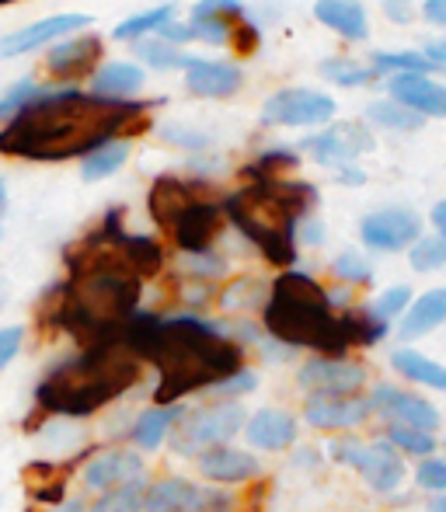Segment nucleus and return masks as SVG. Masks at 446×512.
Masks as SVG:
<instances>
[{
  "mask_svg": "<svg viewBox=\"0 0 446 512\" xmlns=\"http://www.w3.org/2000/svg\"><path fill=\"white\" fill-rule=\"evenodd\" d=\"M140 359L122 338L84 345L70 359L56 363L35 387V408L56 418H91L115 398L133 391L140 380Z\"/></svg>",
  "mask_w": 446,
  "mask_h": 512,
  "instance_id": "4",
  "label": "nucleus"
},
{
  "mask_svg": "<svg viewBox=\"0 0 446 512\" xmlns=\"http://www.w3.org/2000/svg\"><path fill=\"white\" fill-rule=\"evenodd\" d=\"M440 324H446V286H436V290L422 293L419 300H412L408 314L401 317L398 335L405 338V342H415V338L436 331Z\"/></svg>",
  "mask_w": 446,
  "mask_h": 512,
  "instance_id": "24",
  "label": "nucleus"
},
{
  "mask_svg": "<svg viewBox=\"0 0 446 512\" xmlns=\"http://www.w3.org/2000/svg\"><path fill=\"white\" fill-rule=\"evenodd\" d=\"M182 415H185V408L182 405H168V408H150V411H143L140 418H136V425L129 429V439H133L140 450H157V446L168 439V432L175 429L178 422H182Z\"/></svg>",
  "mask_w": 446,
  "mask_h": 512,
  "instance_id": "28",
  "label": "nucleus"
},
{
  "mask_svg": "<svg viewBox=\"0 0 446 512\" xmlns=\"http://www.w3.org/2000/svg\"><path fill=\"white\" fill-rule=\"evenodd\" d=\"M370 401L373 411H380L394 425H408V429H419V432L440 429V411H436V405H429L426 398H419V394H408L391 384H377Z\"/></svg>",
  "mask_w": 446,
  "mask_h": 512,
  "instance_id": "12",
  "label": "nucleus"
},
{
  "mask_svg": "<svg viewBox=\"0 0 446 512\" xmlns=\"http://www.w3.org/2000/svg\"><path fill=\"white\" fill-rule=\"evenodd\" d=\"M223 220H227L223 199L213 196V199L196 203L192 209H185V213L168 227V234H171V241L185 251V255H206V251H210V244L220 237Z\"/></svg>",
  "mask_w": 446,
  "mask_h": 512,
  "instance_id": "10",
  "label": "nucleus"
},
{
  "mask_svg": "<svg viewBox=\"0 0 446 512\" xmlns=\"http://www.w3.org/2000/svg\"><path fill=\"white\" fill-rule=\"evenodd\" d=\"M53 512H91L88 502H67V506H56Z\"/></svg>",
  "mask_w": 446,
  "mask_h": 512,
  "instance_id": "54",
  "label": "nucleus"
},
{
  "mask_svg": "<svg viewBox=\"0 0 446 512\" xmlns=\"http://www.w3.org/2000/svg\"><path fill=\"white\" fill-rule=\"evenodd\" d=\"M234 499L223 488H203L182 478H164L147 488L143 512H230Z\"/></svg>",
  "mask_w": 446,
  "mask_h": 512,
  "instance_id": "8",
  "label": "nucleus"
},
{
  "mask_svg": "<svg viewBox=\"0 0 446 512\" xmlns=\"http://www.w3.org/2000/svg\"><path fill=\"white\" fill-rule=\"evenodd\" d=\"M122 342L140 363L154 366V401L161 408L182 405V398L196 391H213L220 380L244 370V345L223 335L220 324L196 314L161 317L136 310L122 331Z\"/></svg>",
  "mask_w": 446,
  "mask_h": 512,
  "instance_id": "2",
  "label": "nucleus"
},
{
  "mask_svg": "<svg viewBox=\"0 0 446 512\" xmlns=\"http://www.w3.org/2000/svg\"><path fill=\"white\" fill-rule=\"evenodd\" d=\"M143 457L140 453H129V450H112L95 457L88 467H84V485L95 488V492H112V488H122L129 481H140L143 478Z\"/></svg>",
  "mask_w": 446,
  "mask_h": 512,
  "instance_id": "21",
  "label": "nucleus"
},
{
  "mask_svg": "<svg viewBox=\"0 0 446 512\" xmlns=\"http://www.w3.org/2000/svg\"><path fill=\"white\" fill-rule=\"evenodd\" d=\"M391 366L405 380H412V384L433 387V391L446 394V366L436 363V359H429V356H422L419 349H398V352H391Z\"/></svg>",
  "mask_w": 446,
  "mask_h": 512,
  "instance_id": "29",
  "label": "nucleus"
},
{
  "mask_svg": "<svg viewBox=\"0 0 446 512\" xmlns=\"http://www.w3.org/2000/svg\"><path fill=\"white\" fill-rule=\"evenodd\" d=\"M366 119L384 129H398V133H412V129H422V122H426L419 112H412L401 102H370L366 105Z\"/></svg>",
  "mask_w": 446,
  "mask_h": 512,
  "instance_id": "31",
  "label": "nucleus"
},
{
  "mask_svg": "<svg viewBox=\"0 0 446 512\" xmlns=\"http://www.w3.org/2000/svg\"><path fill=\"white\" fill-rule=\"evenodd\" d=\"M314 14L325 28H332L342 39L363 42L370 35V25H366V11L359 0H318L314 4Z\"/></svg>",
  "mask_w": 446,
  "mask_h": 512,
  "instance_id": "26",
  "label": "nucleus"
},
{
  "mask_svg": "<svg viewBox=\"0 0 446 512\" xmlns=\"http://www.w3.org/2000/svg\"><path fill=\"white\" fill-rule=\"evenodd\" d=\"M143 499H147V485L143 481H129V485L105 492L91 506V512H143Z\"/></svg>",
  "mask_w": 446,
  "mask_h": 512,
  "instance_id": "33",
  "label": "nucleus"
},
{
  "mask_svg": "<svg viewBox=\"0 0 446 512\" xmlns=\"http://www.w3.org/2000/svg\"><path fill=\"white\" fill-rule=\"evenodd\" d=\"M98 53H102V42H98L95 35H88V39H74V42L56 46L53 53L46 56V67L53 70V77H60V81H74V77L88 74V70L95 67Z\"/></svg>",
  "mask_w": 446,
  "mask_h": 512,
  "instance_id": "25",
  "label": "nucleus"
},
{
  "mask_svg": "<svg viewBox=\"0 0 446 512\" xmlns=\"http://www.w3.org/2000/svg\"><path fill=\"white\" fill-rule=\"evenodd\" d=\"M408 262L415 272H436L446 265V237H419L408 251Z\"/></svg>",
  "mask_w": 446,
  "mask_h": 512,
  "instance_id": "37",
  "label": "nucleus"
},
{
  "mask_svg": "<svg viewBox=\"0 0 446 512\" xmlns=\"http://www.w3.org/2000/svg\"><path fill=\"white\" fill-rule=\"evenodd\" d=\"M332 272H335L338 279H342V283H352V286H366L373 279L370 262H366V258H359V255H352V251H345V255L335 258Z\"/></svg>",
  "mask_w": 446,
  "mask_h": 512,
  "instance_id": "41",
  "label": "nucleus"
},
{
  "mask_svg": "<svg viewBox=\"0 0 446 512\" xmlns=\"http://www.w3.org/2000/svg\"><path fill=\"white\" fill-rule=\"evenodd\" d=\"M426 56L436 63V67H446V39H433V42H426Z\"/></svg>",
  "mask_w": 446,
  "mask_h": 512,
  "instance_id": "52",
  "label": "nucleus"
},
{
  "mask_svg": "<svg viewBox=\"0 0 446 512\" xmlns=\"http://www.w3.org/2000/svg\"><path fill=\"white\" fill-rule=\"evenodd\" d=\"M297 432H300L297 418L283 408L255 411V415L248 418V425H244L248 443L255 446V450H269V453H279V450H286V446H293L297 443Z\"/></svg>",
  "mask_w": 446,
  "mask_h": 512,
  "instance_id": "22",
  "label": "nucleus"
},
{
  "mask_svg": "<svg viewBox=\"0 0 446 512\" xmlns=\"http://www.w3.org/2000/svg\"><path fill=\"white\" fill-rule=\"evenodd\" d=\"M426 509H429V512H446V495H433Z\"/></svg>",
  "mask_w": 446,
  "mask_h": 512,
  "instance_id": "55",
  "label": "nucleus"
},
{
  "mask_svg": "<svg viewBox=\"0 0 446 512\" xmlns=\"http://www.w3.org/2000/svg\"><path fill=\"white\" fill-rule=\"evenodd\" d=\"M0 307H4V290H0Z\"/></svg>",
  "mask_w": 446,
  "mask_h": 512,
  "instance_id": "57",
  "label": "nucleus"
},
{
  "mask_svg": "<svg viewBox=\"0 0 446 512\" xmlns=\"http://www.w3.org/2000/svg\"><path fill=\"white\" fill-rule=\"evenodd\" d=\"M408 307H412V290H408V286H391V290H384L377 300H373L370 314L377 317V321L391 324L394 317H405Z\"/></svg>",
  "mask_w": 446,
  "mask_h": 512,
  "instance_id": "39",
  "label": "nucleus"
},
{
  "mask_svg": "<svg viewBox=\"0 0 446 512\" xmlns=\"http://www.w3.org/2000/svg\"><path fill=\"white\" fill-rule=\"evenodd\" d=\"M164 136H168L171 143H178V147H189V150H199V147H206V143H210L206 136H192V133H185V129H168Z\"/></svg>",
  "mask_w": 446,
  "mask_h": 512,
  "instance_id": "50",
  "label": "nucleus"
},
{
  "mask_svg": "<svg viewBox=\"0 0 446 512\" xmlns=\"http://www.w3.org/2000/svg\"><path fill=\"white\" fill-rule=\"evenodd\" d=\"M161 39L164 42H171V46H178V42H189L192 39V25H178V21H164L161 28Z\"/></svg>",
  "mask_w": 446,
  "mask_h": 512,
  "instance_id": "47",
  "label": "nucleus"
},
{
  "mask_svg": "<svg viewBox=\"0 0 446 512\" xmlns=\"http://www.w3.org/2000/svg\"><path fill=\"white\" fill-rule=\"evenodd\" d=\"M126 161H129V143L126 140L105 143V147H98L95 154H88L81 161V178L84 182H102V178L115 175Z\"/></svg>",
  "mask_w": 446,
  "mask_h": 512,
  "instance_id": "30",
  "label": "nucleus"
},
{
  "mask_svg": "<svg viewBox=\"0 0 446 512\" xmlns=\"http://www.w3.org/2000/svg\"><path fill=\"white\" fill-rule=\"evenodd\" d=\"M321 74H325V81L338 84V88H363V84H370L373 70L363 67V63L356 60H345V56H335V60H325L321 63Z\"/></svg>",
  "mask_w": 446,
  "mask_h": 512,
  "instance_id": "34",
  "label": "nucleus"
},
{
  "mask_svg": "<svg viewBox=\"0 0 446 512\" xmlns=\"http://www.w3.org/2000/svg\"><path fill=\"white\" fill-rule=\"evenodd\" d=\"M185 84L203 98H230L241 88V70L220 60H192L185 63Z\"/></svg>",
  "mask_w": 446,
  "mask_h": 512,
  "instance_id": "23",
  "label": "nucleus"
},
{
  "mask_svg": "<svg viewBox=\"0 0 446 512\" xmlns=\"http://www.w3.org/2000/svg\"><path fill=\"white\" fill-rule=\"evenodd\" d=\"M244 7L241 0H199L192 7V39L213 42V46H223L234 39V32L244 25Z\"/></svg>",
  "mask_w": 446,
  "mask_h": 512,
  "instance_id": "18",
  "label": "nucleus"
},
{
  "mask_svg": "<svg viewBox=\"0 0 446 512\" xmlns=\"http://www.w3.org/2000/svg\"><path fill=\"white\" fill-rule=\"evenodd\" d=\"M196 467L203 478L217 481V485H244V481L258 478L262 474V464H258L251 453L234 450V446H213V450H203L196 457Z\"/></svg>",
  "mask_w": 446,
  "mask_h": 512,
  "instance_id": "19",
  "label": "nucleus"
},
{
  "mask_svg": "<svg viewBox=\"0 0 446 512\" xmlns=\"http://www.w3.org/2000/svg\"><path fill=\"white\" fill-rule=\"evenodd\" d=\"M394 102H401L412 112H419L422 119H446V88L422 74H398L387 81Z\"/></svg>",
  "mask_w": 446,
  "mask_h": 512,
  "instance_id": "20",
  "label": "nucleus"
},
{
  "mask_svg": "<svg viewBox=\"0 0 446 512\" xmlns=\"http://www.w3.org/2000/svg\"><path fill=\"white\" fill-rule=\"evenodd\" d=\"M318 192L314 185L286 182V178H265L248 189L223 199L227 220L255 244L272 265L297 262V234L300 220L311 216Z\"/></svg>",
  "mask_w": 446,
  "mask_h": 512,
  "instance_id": "5",
  "label": "nucleus"
},
{
  "mask_svg": "<svg viewBox=\"0 0 446 512\" xmlns=\"http://www.w3.org/2000/svg\"><path fill=\"white\" fill-rule=\"evenodd\" d=\"M21 342H25V328H21V324H7V328H0V373L14 363V356L21 352Z\"/></svg>",
  "mask_w": 446,
  "mask_h": 512,
  "instance_id": "45",
  "label": "nucleus"
},
{
  "mask_svg": "<svg viewBox=\"0 0 446 512\" xmlns=\"http://www.w3.org/2000/svg\"><path fill=\"white\" fill-rule=\"evenodd\" d=\"M136 56H140L143 63H150V67H157V70H175V67L185 70V63H189V56H182V53H178V46H171V42H164V39L136 42Z\"/></svg>",
  "mask_w": 446,
  "mask_h": 512,
  "instance_id": "38",
  "label": "nucleus"
},
{
  "mask_svg": "<svg viewBox=\"0 0 446 512\" xmlns=\"http://www.w3.org/2000/svg\"><path fill=\"white\" fill-rule=\"evenodd\" d=\"M373 147H377V140H373L359 122H338V126H332L328 133H318L304 143V150H311L314 161L335 164V168H345L352 157L363 154V150H373Z\"/></svg>",
  "mask_w": 446,
  "mask_h": 512,
  "instance_id": "17",
  "label": "nucleus"
},
{
  "mask_svg": "<svg viewBox=\"0 0 446 512\" xmlns=\"http://www.w3.org/2000/svg\"><path fill=\"white\" fill-rule=\"evenodd\" d=\"M244 425H248V415H244L241 401H213L192 415H182L175 436H171V450L178 457H196L213 446H227V439L244 432Z\"/></svg>",
  "mask_w": 446,
  "mask_h": 512,
  "instance_id": "6",
  "label": "nucleus"
},
{
  "mask_svg": "<svg viewBox=\"0 0 446 512\" xmlns=\"http://www.w3.org/2000/svg\"><path fill=\"white\" fill-rule=\"evenodd\" d=\"M4 206H7V189H4V182H0V213H4Z\"/></svg>",
  "mask_w": 446,
  "mask_h": 512,
  "instance_id": "56",
  "label": "nucleus"
},
{
  "mask_svg": "<svg viewBox=\"0 0 446 512\" xmlns=\"http://www.w3.org/2000/svg\"><path fill=\"white\" fill-rule=\"evenodd\" d=\"M213 196H217V192H213L210 185L189 182V178H168V175H164V178H157L154 189H150L147 206H150V216H154V220L168 230L171 223L185 213V209H192L196 203L213 199Z\"/></svg>",
  "mask_w": 446,
  "mask_h": 512,
  "instance_id": "16",
  "label": "nucleus"
},
{
  "mask_svg": "<svg viewBox=\"0 0 446 512\" xmlns=\"http://www.w3.org/2000/svg\"><path fill=\"white\" fill-rule=\"evenodd\" d=\"M373 67H377V70H391L394 77H398V74H422V77H429L436 70V63L429 60L426 53H377V56H373Z\"/></svg>",
  "mask_w": 446,
  "mask_h": 512,
  "instance_id": "35",
  "label": "nucleus"
},
{
  "mask_svg": "<svg viewBox=\"0 0 446 512\" xmlns=\"http://www.w3.org/2000/svg\"><path fill=\"white\" fill-rule=\"evenodd\" d=\"M175 18V4H161V7H150V11H143V14H133V18H126L119 28H115V39L119 42H129V39H136L140 42V35H147V32H154V28H161L164 21H171Z\"/></svg>",
  "mask_w": 446,
  "mask_h": 512,
  "instance_id": "32",
  "label": "nucleus"
},
{
  "mask_svg": "<svg viewBox=\"0 0 446 512\" xmlns=\"http://www.w3.org/2000/svg\"><path fill=\"white\" fill-rule=\"evenodd\" d=\"M258 387V377L251 370H237L234 377H227V380H220L217 387H213V394H217V398L223 401H237L241 398V394H251Z\"/></svg>",
  "mask_w": 446,
  "mask_h": 512,
  "instance_id": "43",
  "label": "nucleus"
},
{
  "mask_svg": "<svg viewBox=\"0 0 446 512\" xmlns=\"http://www.w3.org/2000/svg\"><path fill=\"white\" fill-rule=\"evenodd\" d=\"M262 324L272 342H283L286 349H314L332 359H345L356 345L370 349L391 331V324L377 321L370 307L335 310L332 293L304 272H286L272 283Z\"/></svg>",
  "mask_w": 446,
  "mask_h": 512,
  "instance_id": "3",
  "label": "nucleus"
},
{
  "mask_svg": "<svg viewBox=\"0 0 446 512\" xmlns=\"http://www.w3.org/2000/svg\"><path fill=\"white\" fill-rule=\"evenodd\" d=\"M373 415V401L359 394H311L304 405V418L314 429H352Z\"/></svg>",
  "mask_w": 446,
  "mask_h": 512,
  "instance_id": "15",
  "label": "nucleus"
},
{
  "mask_svg": "<svg viewBox=\"0 0 446 512\" xmlns=\"http://www.w3.org/2000/svg\"><path fill=\"white\" fill-rule=\"evenodd\" d=\"M332 457L338 464L352 467L356 474H363V481L377 492H398L401 481H405V460L394 450L387 439H377V443H356V439H335Z\"/></svg>",
  "mask_w": 446,
  "mask_h": 512,
  "instance_id": "7",
  "label": "nucleus"
},
{
  "mask_svg": "<svg viewBox=\"0 0 446 512\" xmlns=\"http://www.w3.org/2000/svg\"><path fill=\"white\" fill-rule=\"evenodd\" d=\"M297 384L311 394H356L366 384V370L349 359L311 356L297 370Z\"/></svg>",
  "mask_w": 446,
  "mask_h": 512,
  "instance_id": "13",
  "label": "nucleus"
},
{
  "mask_svg": "<svg viewBox=\"0 0 446 512\" xmlns=\"http://www.w3.org/2000/svg\"><path fill=\"white\" fill-rule=\"evenodd\" d=\"M91 21H95L91 14H56V18L32 21V25L18 28V32L0 39V60H14V56H25L39 46H49V42L63 39V35L77 32V28H88Z\"/></svg>",
  "mask_w": 446,
  "mask_h": 512,
  "instance_id": "14",
  "label": "nucleus"
},
{
  "mask_svg": "<svg viewBox=\"0 0 446 512\" xmlns=\"http://www.w3.org/2000/svg\"><path fill=\"white\" fill-rule=\"evenodd\" d=\"M91 88H95L98 98H112V102H122V98L136 95L143 88V70L136 63H105V67L95 70L91 77Z\"/></svg>",
  "mask_w": 446,
  "mask_h": 512,
  "instance_id": "27",
  "label": "nucleus"
},
{
  "mask_svg": "<svg viewBox=\"0 0 446 512\" xmlns=\"http://www.w3.org/2000/svg\"><path fill=\"white\" fill-rule=\"evenodd\" d=\"M359 237L373 251H405L422 237V220L412 209H377L363 216Z\"/></svg>",
  "mask_w": 446,
  "mask_h": 512,
  "instance_id": "11",
  "label": "nucleus"
},
{
  "mask_svg": "<svg viewBox=\"0 0 446 512\" xmlns=\"http://www.w3.org/2000/svg\"><path fill=\"white\" fill-rule=\"evenodd\" d=\"M384 439L398 453H415V457H429V453H436V436H433V432L408 429V425H391Z\"/></svg>",
  "mask_w": 446,
  "mask_h": 512,
  "instance_id": "36",
  "label": "nucleus"
},
{
  "mask_svg": "<svg viewBox=\"0 0 446 512\" xmlns=\"http://www.w3.org/2000/svg\"><path fill=\"white\" fill-rule=\"evenodd\" d=\"M335 115V98L311 88H283L262 105L269 126H321Z\"/></svg>",
  "mask_w": 446,
  "mask_h": 512,
  "instance_id": "9",
  "label": "nucleus"
},
{
  "mask_svg": "<svg viewBox=\"0 0 446 512\" xmlns=\"http://www.w3.org/2000/svg\"><path fill=\"white\" fill-rule=\"evenodd\" d=\"M35 95H39V88H35L32 81H21L18 88L7 91V95L0 98V122H4V119H14V115H18L28 102H32Z\"/></svg>",
  "mask_w": 446,
  "mask_h": 512,
  "instance_id": "44",
  "label": "nucleus"
},
{
  "mask_svg": "<svg viewBox=\"0 0 446 512\" xmlns=\"http://www.w3.org/2000/svg\"><path fill=\"white\" fill-rule=\"evenodd\" d=\"M384 11L391 14L398 25H408V21H412V11H408L405 0H384Z\"/></svg>",
  "mask_w": 446,
  "mask_h": 512,
  "instance_id": "51",
  "label": "nucleus"
},
{
  "mask_svg": "<svg viewBox=\"0 0 446 512\" xmlns=\"http://www.w3.org/2000/svg\"><path fill=\"white\" fill-rule=\"evenodd\" d=\"M293 168H297V154H290V150H265L248 168V175H255V182H265V178H283Z\"/></svg>",
  "mask_w": 446,
  "mask_h": 512,
  "instance_id": "40",
  "label": "nucleus"
},
{
  "mask_svg": "<svg viewBox=\"0 0 446 512\" xmlns=\"http://www.w3.org/2000/svg\"><path fill=\"white\" fill-rule=\"evenodd\" d=\"M422 18L436 28H446V0H426L422 4Z\"/></svg>",
  "mask_w": 446,
  "mask_h": 512,
  "instance_id": "49",
  "label": "nucleus"
},
{
  "mask_svg": "<svg viewBox=\"0 0 446 512\" xmlns=\"http://www.w3.org/2000/svg\"><path fill=\"white\" fill-rule=\"evenodd\" d=\"M415 485L433 495H446V460H436V457L422 460L419 471H415Z\"/></svg>",
  "mask_w": 446,
  "mask_h": 512,
  "instance_id": "42",
  "label": "nucleus"
},
{
  "mask_svg": "<svg viewBox=\"0 0 446 512\" xmlns=\"http://www.w3.org/2000/svg\"><path fill=\"white\" fill-rule=\"evenodd\" d=\"M143 126V102H112L81 91H39L0 129V154L25 161L88 157L105 143H115V136H136Z\"/></svg>",
  "mask_w": 446,
  "mask_h": 512,
  "instance_id": "1",
  "label": "nucleus"
},
{
  "mask_svg": "<svg viewBox=\"0 0 446 512\" xmlns=\"http://www.w3.org/2000/svg\"><path fill=\"white\" fill-rule=\"evenodd\" d=\"M185 269L196 272V276H220L227 265H223V258L206 251V255H185Z\"/></svg>",
  "mask_w": 446,
  "mask_h": 512,
  "instance_id": "46",
  "label": "nucleus"
},
{
  "mask_svg": "<svg viewBox=\"0 0 446 512\" xmlns=\"http://www.w3.org/2000/svg\"><path fill=\"white\" fill-rule=\"evenodd\" d=\"M429 220H433L436 234L446 237V199H440V203L433 206V213H429Z\"/></svg>",
  "mask_w": 446,
  "mask_h": 512,
  "instance_id": "53",
  "label": "nucleus"
},
{
  "mask_svg": "<svg viewBox=\"0 0 446 512\" xmlns=\"http://www.w3.org/2000/svg\"><path fill=\"white\" fill-rule=\"evenodd\" d=\"M300 237H304L311 248H318V244L325 241V227H321L318 216H307V220H300Z\"/></svg>",
  "mask_w": 446,
  "mask_h": 512,
  "instance_id": "48",
  "label": "nucleus"
}]
</instances>
